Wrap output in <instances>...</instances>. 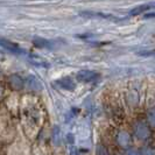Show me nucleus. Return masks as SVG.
Listing matches in <instances>:
<instances>
[{
  "label": "nucleus",
  "instance_id": "7ed1b4c3",
  "mask_svg": "<svg viewBox=\"0 0 155 155\" xmlns=\"http://www.w3.org/2000/svg\"><path fill=\"white\" fill-rule=\"evenodd\" d=\"M139 55H142V56H152V55H155V50H153V51H141V53H139Z\"/></svg>",
  "mask_w": 155,
  "mask_h": 155
},
{
  "label": "nucleus",
  "instance_id": "f03ea898",
  "mask_svg": "<svg viewBox=\"0 0 155 155\" xmlns=\"http://www.w3.org/2000/svg\"><path fill=\"white\" fill-rule=\"evenodd\" d=\"M0 46L6 48L7 50L12 51V53H20L21 49L18 47V45L11 42V41H7V40H4V39H0Z\"/></svg>",
  "mask_w": 155,
  "mask_h": 155
},
{
  "label": "nucleus",
  "instance_id": "f257e3e1",
  "mask_svg": "<svg viewBox=\"0 0 155 155\" xmlns=\"http://www.w3.org/2000/svg\"><path fill=\"white\" fill-rule=\"evenodd\" d=\"M155 7V2L153 4H146V5H140V6H137V7H134L130 12V15H139L141 13H143V12H146L148 9H150V8H154Z\"/></svg>",
  "mask_w": 155,
  "mask_h": 155
},
{
  "label": "nucleus",
  "instance_id": "20e7f679",
  "mask_svg": "<svg viewBox=\"0 0 155 155\" xmlns=\"http://www.w3.org/2000/svg\"><path fill=\"white\" fill-rule=\"evenodd\" d=\"M145 18H146V19H148V18H155V13H152V14H146Z\"/></svg>",
  "mask_w": 155,
  "mask_h": 155
}]
</instances>
